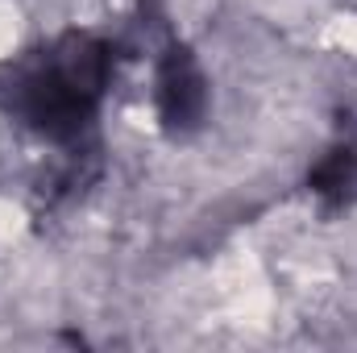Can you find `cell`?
<instances>
[{
	"label": "cell",
	"instance_id": "1",
	"mask_svg": "<svg viewBox=\"0 0 357 353\" xmlns=\"http://www.w3.org/2000/svg\"><path fill=\"white\" fill-rule=\"evenodd\" d=\"M112 75V46L91 33H67L0 71V104L25 129L50 142H75Z\"/></svg>",
	"mask_w": 357,
	"mask_h": 353
},
{
	"label": "cell",
	"instance_id": "2",
	"mask_svg": "<svg viewBox=\"0 0 357 353\" xmlns=\"http://www.w3.org/2000/svg\"><path fill=\"white\" fill-rule=\"evenodd\" d=\"M208 108V84L187 46H171L158 63V117L167 133H191L204 121Z\"/></svg>",
	"mask_w": 357,
	"mask_h": 353
},
{
	"label": "cell",
	"instance_id": "3",
	"mask_svg": "<svg viewBox=\"0 0 357 353\" xmlns=\"http://www.w3.org/2000/svg\"><path fill=\"white\" fill-rule=\"evenodd\" d=\"M316 195H324L328 204H345L357 195V150H333L316 171H312Z\"/></svg>",
	"mask_w": 357,
	"mask_h": 353
}]
</instances>
